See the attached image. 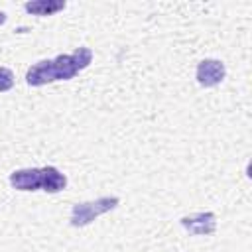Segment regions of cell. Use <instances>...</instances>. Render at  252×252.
Returning <instances> with one entry per match:
<instances>
[{
	"label": "cell",
	"instance_id": "cell-1",
	"mask_svg": "<svg viewBox=\"0 0 252 252\" xmlns=\"http://www.w3.org/2000/svg\"><path fill=\"white\" fill-rule=\"evenodd\" d=\"M91 61H93V51L89 47H77L73 53L57 55L55 59H51L55 81H69V79H73L79 71L87 69L91 65Z\"/></svg>",
	"mask_w": 252,
	"mask_h": 252
},
{
	"label": "cell",
	"instance_id": "cell-2",
	"mask_svg": "<svg viewBox=\"0 0 252 252\" xmlns=\"http://www.w3.org/2000/svg\"><path fill=\"white\" fill-rule=\"evenodd\" d=\"M120 203L118 197H100L96 201H89V203H77L71 211V224L73 226H85L89 222H93L96 217L112 211L116 205Z\"/></svg>",
	"mask_w": 252,
	"mask_h": 252
},
{
	"label": "cell",
	"instance_id": "cell-3",
	"mask_svg": "<svg viewBox=\"0 0 252 252\" xmlns=\"http://www.w3.org/2000/svg\"><path fill=\"white\" fill-rule=\"evenodd\" d=\"M226 75V69L217 59H205L197 65V83L201 87H215Z\"/></svg>",
	"mask_w": 252,
	"mask_h": 252
},
{
	"label": "cell",
	"instance_id": "cell-4",
	"mask_svg": "<svg viewBox=\"0 0 252 252\" xmlns=\"http://www.w3.org/2000/svg\"><path fill=\"white\" fill-rule=\"evenodd\" d=\"M181 224L191 234L205 236V234H213L215 232V228H217V217L213 213H209V211L207 213H195V215L183 217L181 219Z\"/></svg>",
	"mask_w": 252,
	"mask_h": 252
},
{
	"label": "cell",
	"instance_id": "cell-5",
	"mask_svg": "<svg viewBox=\"0 0 252 252\" xmlns=\"http://www.w3.org/2000/svg\"><path fill=\"white\" fill-rule=\"evenodd\" d=\"M10 183L18 191H37L41 189V169L37 167L18 169L10 173Z\"/></svg>",
	"mask_w": 252,
	"mask_h": 252
},
{
	"label": "cell",
	"instance_id": "cell-6",
	"mask_svg": "<svg viewBox=\"0 0 252 252\" xmlns=\"http://www.w3.org/2000/svg\"><path fill=\"white\" fill-rule=\"evenodd\" d=\"M53 81H55V73H53L51 59H45V61H39V63L32 65L26 73V83L32 85V87H41V85H47V83H53Z\"/></svg>",
	"mask_w": 252,
	"mask_h": 252
},
{
	"label": "cell",
	"instance_id": "cell-7",
	"mask_svg": "<svg viewBox=\"0 0 252 252\" xmlns=\"http://www.w3.org/2000/svg\"><path fill=\"white\" fill-rule=\"evenodd\" d=\"M67 185V177L53 165L41 167V189L47 193H59Z\"/></svg>",
	"mask_w": 252,
	"mask_h": 252
},
{
	"label": "cell",
	"instance_id": "cell-8",
	"mask_svg": "<svg viewBox=\"0 0 252 252\" xmlns=\"http://www.w3.org/2000/svg\"><path fill=\"white\" fill-rule=\"evenodd\" d=\"M26 12L35 14V16H51L59 10L65 8L63 0H35V2H26L24 4Z\"/></svg>",
	"mask_w": 252,
	"mask_h": 252
},
{
	"label": "cell",
	"instance_id": "cell-9",
	"mask_svg": "<svg viewBox=\"0 0 252 252\" xmlns=\"http://www.w3.org/2000/svg\"><path fill=\"white\" fill-rule=\"evenodd\" d=\"M14 87V73L8 67H0V93L10 91Z\"/></svg>",
	"mask_w": 252,
	"mask_h": 252
},
{
	"label": "cell",
	"instance_id": "cell-10",
	"mask_svg": "<svg viewBox=\"0 0 252 252\" xmlns=\"http://www.w3.org/2000/svg\"><path fill=\"white\" fill-rule=\"evenodd\" d=\"M6 22V14L4 12H0V24H4Z\"/></svg>",
	"mask_w": 252,
	"mask_h": 252
}]
</instances>
